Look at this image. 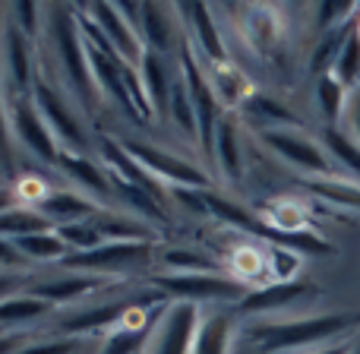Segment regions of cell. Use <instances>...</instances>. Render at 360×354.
Segmentation results:
<instances>
[{
	"label": "cell",
	"instance_id": "6da1fadb",
	"mask_svg": "<svg viewBox=\"0 0 360 354\" xmlns=\"http://www.w3.org/2000/svg\"><path fill=\"white\" fill-rule=\"evenodd\" d=\"M360 326V313H319V317L297 320H266L250 329V339L262 351H294V348H316L342 339Z\"/></svg>",
	"mask_w": 360,
	"mask_h": 354
},
{
	"label": "cell",
	"instance_id": "7a4b0ae2",
	"mask_svg": "<svg viewBox=\"0 0 360 354\" xmlns=\"http://www.w3.org/2000/svg\"><path fill=\"white\" fill-rule=\"evenodd\" d=\"M48 13H51V42H54L67 89L82 108L92 111L95 101H98V86H95L92 76V63H89L86 35L79 29V19L73 16L70 6H51Z\"/></svg>",
	"mask_w": 360,
	"mask_h": 354
},
{
	"label": "cell",
	"instance_id": "3957f363",
	"mask_svg": "<svg viewBox=\"0 0 360 354\" xmlns=\"http://www.w3.org/2000/svg\"><path fill=\"white\" fill-rule=\"evenodd\" d=\"M152 256V241H105L92 250L70 253L63 266L86 275H108V272H130L146 266Z\"/></svg>",
	"mask_w": 360,
	"mask_h": 354
},
{
	"label": "cell",
	"instance_id": "277c9868",
	"mask_svg": "<svg viewBox=\"0 0 360 354\" xmlns=\"http://www.w3.org/2000/svg\"><path fill=\"white\" fill-rule=\"evenodd\" d=\"M259 139L278 158H285L291 168L304 171V175H310V177L338 175V165L332 162L326 146L316 143L313 137H307L304 130H272V133H259Z\"/></svg>",
	"mask_w": 360,
	"mask_h": 354
},
{
	"label": "cell",
	"instance_id": "5b68a950",
	"mask_svg": "<svg viewBox=\"0 0 360 354\" xmlns=\"http://www.w3.org/2000/svg\"><path fill=\"white\" fill-rule=\"evenodd\" d=\"M6 108H10V130L32 156L44 158L48 165H57L60 162L63 152L57 149V137L51 133V127L44 124L41 111H38L35 99L32 95H6Z\"/></svg>",
	"mask_w": 360,
	"mask_h": 354
},
{
	"label": "cell",
	"instance_id": "8992f818",
	"mask_svg": "<svg viewBox=\"0 0 360 354\" xmlns=\"http://www.w3.org/2000/svg\"><path fill=\"white\" fill-rule=\"evenodd\" d=\"M199 326H202L199 304L177 301V304H171L168 310L162 313V320L155 323V332H152L146 354H193Z\"/></svg>",
	"mask_w": 360,
	"mask_h": 354
},
{
	"label": "cell",
	"instance_id": "52a82bcc",
	"mask_svg": "<svg viewBox=\"0 0 360 354\" xmlns=\"http://www.w3.org/2000/svg\"><path fill=\"white\" fill-rule=\"evenodd\" d=\"M124 149L130 152V156L136 158V162L143 165L152 177L171 184V190H177V187H190V190H212V177L205 175L202 168H196V165L184 162V158L171 156V152H165V149H158V146L130 139V143H124Z\"/></svg>",
	"mask_w": 360,
	"mask_h": 354
},
{
	"label": "cell",
	"instance_id": "ba28073f",
	"mask_svg": "<svg viewBox=\"0 0 360 354\" xmlns=\"http://www.w3.org/2000/svg\"><path fill=\"white\" fill-rule=\"evenodd\" d=\"M86 10L95 16V29H98L101 38L111 44L114 54H117L120 61H124L127 67H133V70L143 67V57H146V51L149 48H146L136 23H130L127 13L120 10V6H114V4H92V6H86Z\"/></svg>",
	"mask_w": 360,
	"mask_h": 354
},
{
	"label": "cell",
	"instance_id": "9c48e42d",
	"mask_svg": "<svg viewBox=\"0 0 360 354\" xmlns=\"http://www.w3.org/2000/svg\"><path fill=\"white\" fill-rule=\"evenodd\" d=\"M155 285L162 291L174 294L190 304H205V301H243L247 285L234 275H158Z\"/></svg>",
	"mask_w": 360,
	"mask_h": 354
},
{
	"label": "cell",
	"instance_id": "30bf717a",
	"mask_svg": "<svg viewBox=\"0 0 360 354\" xmlns=\"http://www.w3.org/2000/svg\"><path fill=\"white\" fill-rule=\"evenodd\" d=\"M180 70H184V82L190 89L193 108H196V127H199V146L205 152H212V143H215V127L218 120L224 118V108L218 101V95L212 92L209 76L199 70V63L193 61V54L186 48H180Z\"/></svg>",
	"mask_w": 360,
	"mask_h": 354
},
{
	"label": "cell",
	"instance_id": "8fae6325",
	"mask_svg": "<svg viewBox=\"0 0 360 354\" xmlns=\"http://www.w3.org/2000/svg\"><path fill=\"white\" fill-rule=\"evenodd\" d=\"M32 99H35L38 111H41L44 124L51 127V133L57 137V143H70L73 146V156H82L86 149V133H82L79 118L73 114L70 101L57 92L51 82H44L41 76H35V86H32Z\"/></svg>",
	"mask_w": 360,
	"mask_h": 354
},
{
	"label": "cell",
	"instance_id": "7c38bea8",
	"mask_svg": "<svg viewBox=\"0 0 360 354\" xmlns=\"http://www.w3.org/2000/svg\"><path fill=\"white\" fill-rule=\"evenodd\" d=\"M4 44V89L6 95H32L35 76H32V54H29V38L6 23V32L0 38Z\"/></svg>",
	"mask_w": 360,
	"mask_h": 354
},
{
	"label": "cell",
	"instance_id": "4fadbf2b",
	"mask_svg": "<svg viewBox=\"0 0 360 354\" xmlns=\"http://www.w3.org/2000/svg\"><path fill=\"white\" fill-rule=\"evenodd\" d=\"M133 13L139 16L136 29L143 35V42L149 44V51L155 54H171L177 44V6H165V4H139L133 6Z\"/></svg>",
	"mask_w": 360,
	"mask_h": 354
},
{
	"label": "cell",
	"instance_id": "5bb4252c",
	"mask_svg": "<svg viewBox=\"0 0 360 354\" xmlns=\"http://www.w3.org/2000/svg\"><path fill=\"white\" fill-rule=\"evenodd\" d=\"M35 209L41 212L44 218H51L57 228L92 222L101 212L98 206H95V199H89L86 193H76V190H44V196L35 203Z\"/></svg>",
	"mask_w": 360,
	"mask_h": 354
},
{
	"label": "cell",
	"instance_id": "9a60e30c",
	"mask_svg": "<svg viewBox=\"0 0 360 354\" xmlns=\"http://www.w3.org/2000/svg\"><path fill=\"white\" fill-rule=\"evenodd\" d=\"M313 294H316V288L307 285V282H285V285H269V288H259V291L247 294V298L237 304V310L240 313H262V317H269V313L291 310L294 304L313 298Z\"/></svg>",
	"mask_w": 360,
	"mask_h": 354
},
{
	"label": "cell",
	"instance_id": "2e32d148",
	"mask_svg": "<svg viewBox=\"0 0 360 354\" xmlns=\"http://www.w3.org/2000/svg\"><path fill=\"white\" fill-rule=\"evenodd\" d=\"M247 124L253 127L256 133H272V130H297L300 118L285 105V101L272 99V95L253 92L247 99V105L240 108Z\"/></svg>",
	"mask_w": 360,
	"mask_h": 354
},
{
	"label": "cell",
	"instance_id": "e0dca14e",
	"mask_svg": "<svg viewBox=\"0 0 360 354\" xmlns=\"http://www.w3.org/2000/svg\"><path fill=\"white\" fill-rule=\"evenodd\" d=\"M98 288H105V275H86V272H73V275H57L51 282H38V285H29V294L54 304H73V301H82L89 294H95Z\"/></svg>",
	"mask_w": 360,
	"mask_h": 354
},
{
	"label": "cell",
	"instance_id": "ac0fdd59",
	"mask_svg": "<svg viewBox=\"0 0 360 354\" xmlns=\"http://www.w3.org/2000/svg\"><path fill=\"white\" fill-rule=\"evenodd\" d=\"M139 76H143V82H146V92H149L155 118H168L171 92H174V82L180 76H174V70H171V63L165 61V54H155V51H146Z\"/></svg>",
	"mask_w": 360,
	"mask_h": 354
},
{
	"label": "cell",
	"instance_id": "d6986e66",
	"mask_svg": "<svg viewBox=\"0 0 360 354\" xmlns=\"http://www.w3.org/2000/svg\"><path fill=\"white\" fill-rule=\"evenodd\" d=\"M177 13L186 19L184 25L193 32V38H196V44L205 51L209 63H228V51H224L221 35H218V25H215V19H212V6L184 4V6H177Z\"/></svg>",
	"mask_w": 360,
	"mask_h": 354
},
{
	"label": "cell",
	"instance_id": "ffe728a7",
	"mask_svg": "<svg viewBox=\"0 0 360 354\" xmlns=\"http://www.w3.org/2000/svg\"><path fill=\"white\" fill-rule=\"evenodd\" d=\"M139 301V298H136ZM136 301H108V304H98V307H86L82 313L76 317L63 320L60 326V336L67 339H76L79 332H95V329H117L124 323L127 310H130Z\"/></svg>",
	"mask_w": 360,
	"mask_h": 354
},
{
	"label": "cell",
	"instance_id": "44dd1931",
	"mask_svg": "<svg viewBox=\"0 0 360 354\" xmlns=\"http://www.w3.org/2000/svg\"><path fill=\"white\" fill-rule=\"evenodd\" d=\"M240 13L247 16L243 23V32H247V42L253 44L259 54H272L281 42V19H278V10L275 6H262V4H253V6H240Z\"/></svg>",
	"mask_w": 360,
	"mask_h": 354
},
{
	"label": "cell",
	"instance_id": "7402d4cb",
	"mask_svg": "<svg viewBox=\"0 0 360 354\" xmlns=\"http://www.w3.org/2000/svg\"><path fill=\"white\" fill-rule=\"evenodd\" d=\"M212 152H215V162L221 168V175L228 180H240L243 177V149H240V127L231 114H224L215 127V143H212Z\"/></svg>",
	"mask_w": 360,
	"mask_h": 354
},
{
	"label": "cell",
	"instance_id": "603a6c76",
	"mask_svg": "<svg viewBox=\"0 0 360 354\" xmlns=\"http://www.w3.org/2000/svg\"><path fill=\"white\" fill-rule=\"evenodd\" d=\"M304 187L316 199H323V203L335 206V209H345V212H357V215H360V184H357V180L342 177V175L307 177Z\"/></svg>",
	"mask_w": 360,
	"mask_h": 354
},
{
	"label": "cell",
	"instance_id": "cb8c5ba5",
	"mask_svg": "<svg viewBox=\"0 0 360 354\" xmlns=\"http://www.w3.org/2000/svg\"><path fill=\"white\" fill-rule=\"evenodd\" d=\"M57 168H60L70 180L82 184L86 190L98 193L101 199H111V196H114V177H111V171L98 168L92 158H86V156H70V152H63L60 162H57Z\"/></svg>",
	"mask_w": 360,
	"mask_h": 354
},
{
	"label": "cell",
	"instance_id": "d4e9b609",
	"mask_svg": "<svg viewBox=\"0 0 360 354\" xmlns=\"http://www.w3.org/2000/svg\"><path fill=\"white\" fill-rule=\"evenodd\" d=\"M209 86L212 92L218 95L221 108H237V105H247V99L253 95V86H250L247 73L231 63H212V76H209Z\"/></svg>",
	"mask_w": 360,
	"mask_h": 354
},
{
	"label": "cell",
	"instance_id": "484cf974",
	"mask_svg": "<svg viewBox=\"0 0 360 354\" xmlns=\"http://www.w3.org/2000/svg\"><path fill=\"white\" fill-rule=\"evenodd\" d=\"M51 228H54V222L44 218L35 206H13V209L0 212V237L4 241H19V237L41 234Z\"/></svg>",
	"mask_w": 360,
	"mask_h": 354
},
{
	"label": "cell",
	"instance_id": "4316f807",
	"mask_svg": "<svg viewBox=\"0 0 360 354\" xmlns=\"http://www.w3.org/2000/svg\"><path fill=\"white\" fill-rule=\"evenodd\" d=\"M162 263L174 275H224L221 272V260H215V256H209L205 250H196V247H171V250H165Z\"/></svg>",
	"mask_w": 360,
	"mask_h": 354
},
{
	"label": "cell",
	"instance_id": "83f0119b",
	"mask_svg": "<svg viewBox=\"0 0 360 354\" xmlns=\"http://www.w3.org/2000/svg\"><path fill=\"white\" fill-rule=\"evenodd\" d=\"M16 250L25 256L29 263H63L73 250L67 247V241H63L57 231H41V234H29V237H19Z\"/></svg>",
	"mask_w": 360,
	"mask_h": 354
},
{
	"label": "cell",
	"instance_id": "f1b7e54d",
	"mask_svg": "<svg viewBox=\"0 0 360 354\" xmlns=\"http://www.w3.org/2000/svg\"><path fill=\"white\" fill-rule=\"evenodd\" d=\"M231 345H234V323L228 313H215L199 326L193 354H231Z\"/></svg>",
	"mask_w": 360,
	"mask_h": 354
},
{
	"label": "cell",
	"instance_id": "f546056e",
	"mask_svg": "<svg viewBox=\"0 0 360 354\" xmlns=\"http://www.w3.org/2000/svg\"><path fill=\"white\" fill-rule=\"evenodd\" d=\"M316 101L323 118L329 120V127H335L338 120L348 114V101H351V89L338 80L335 73H323L316 82Z\"/></svg>",
	"mask_w": 360,
	"mask_h": 354
},
{
	"label": "cell",
	"instance_id": "4dcf8cb0",
	"mask_svg": "<svg viewBox=\"0 0 360 354\" xmlns=\"http://www.w3.org/2000/svg\"><path fill=\"white\" fill-rule=\"evenodd\" d=\"M51 310L48 301L35 298L29 291H19L13 298L0 301V326H29L35 320H41Z\"/></svg>",
	"mask_w": 360,
	"mask_h": 354
},
{
	"label": "cell",
	"instance_id": "1f68e13d",
	"mask_svg": "<svg viewBox=\"0 0 360 354\" xmlns=\"http://www.w3.org/2000/svg\"><path fill=\"white\" fill-rule=\"evenodd\" d=\"M323 146H326V152L332 156V162L338 165V171H348L351 180H357L360 184V146L354 143V139H351L348 133L335 130V127H326Z\"/></svg>",
	"mask_w": 360,
	"mask_h": 354
},
{
	"label": "cell",
	"instance_id": "d6a6232c",
	"mask_svg": "<svg viewBox=\"0 0 360 354\" xmlns=\"http://www.w3.org/2000/svg\"><path fill=\"white\" fill-rule=\"evenodd\" d=\"M332 73H335L351 92L360 86V29H357V23L351 25L348 38H345L342 51H338V61H335V67H332Z\"/></svg>",
	"mask_w": 360,
	"mask_h": 354
},
{
	"label": "cell",
	"instance_id": "836d02e7",
	"mask_svg": "<svg viewBox=\"0 0 360 354\" xmlns=\"http://www.w3.org/2000/svg\"><path fill=\"white\" fill-rule=\"evenodd\" d=\"M168 118L177 124V130L184 137H193L199 139V127H196V108H193V99H190V89H186L184 76L174 82V92H171V105H168Z\"/></svg>",
	"mask_w": 360,
	"mask_h": 354
},
{
	"label": "cell",
	"instance_id": "e575fe53",
	"mask_svg": "<svg viewBox=\"0 0 360 354\" xmlns=\"http://www.w3.org/2000/svg\"><path fill=\"white\" fill-rule=\"evenodd\" d=\"M266 266L269 275H272V285H285V282H297L294 275L300 272V253L285 247H266Z\"/></svg>",
	"mask_w": 360,
	"mask_h": 354
},
{
	"label": "cell",
	"instance_id": "d590c367",
	"mask_svg": "<svg viewBox=\"0 0 360 354\" xmlns=\"http://www.w3.org/2000/svg\"><path fill=\"white\" fill-rule=\"evenodd\" d=\"M231 272H234V279L243 282V285H247V279H259V275L269 272L266 253H259L256 247H237L234 256H231Z\"/></svg>",
	"mask_w": 360,
	"mask_h": 354
},
{
	"label": "cell",
	"instance_id": "8d00e7d4",
	"mask_svg": "<svg viewBox=\"0 0 360 354\" xmlns=\"http://www.w3.org/2000/svg\"><path fill=\"white\" fill-rule=\"evenodd\" d=\"M13 10V16H16V29L22 32L25 38H35L38 35V16H41V6L38 4H16V6H10Z\"/></svg>",
	"mask_w": 360,
	"mask_h": 354
},
{
	"label": "cell",
	"instance_id": "74e56055",
	"mask_svg": "<svg viewBox=\"0 0 360 354\" xmlns=\"http://www.w3.org/2000/svg\"><path fill=\"white\" fill-rule=\"evenodd\" d=\"M79 345H82V339L57 336V339H51V342H41V345H25L19 354H76Z\"/></svg>",
	"mask_w": 360,
	"mask_h": 354
},
{
	"label": "cell",
	"instance_id": "f35d334b",
	"mask_svg": "<svg viewBox=\"0 0 360 354\" xmlns=\"http://www.w3.org/2000/svg\"><path fill=\"white\" fill-rule=\"evenodd\" d=\"M357 10L360 6H354V4H323V6H316L319 25L332 29V25H338V23H348V16H354Z\"/></svg>",
	"mask_w": 360,
	"mask_h": 354
},
{
	"label": "cell",
	"instance_id": "ab89813d",
	"mask_svg": "<svg viewBox=\"0 0 360 354\" xmlns=\"http://www.w3.org/2000/svg\"><path fill=\"white\" fill-rule=\"evenodd\" d=\"M6 89H4V76H0V158L4 162H10V108H6L4 101Z\"/></svg>",
	"mask_w": 360,
	"mask_h": 354
},
{
	"label": "cell",
	"instance_id": "60d3db41",
	"mask_svg": "<svg viewBox=\"0 0 360 354\" xmlns=\"http://www.w3.org/2000/svg\"><path fill=\"white\" fill-rule=\"evenodd\" d=\"M25 263H29V260H25V256L16 250V244H13V241H4V237H0V266L10 269V272H16V269H22Z\"/></svg>",
	"mask_w": 360,
	"mask_h": 354
},
{
	"label": "cell",
	"instance_id": "b9f144b4",
	"mask_svg": "<svg viewBox=\"0 0 360 354\" xmlns=\"http://www.w3.org/2000/svg\"><path fill=\"white\" fill-rule=\"evenodd\" d=\"M25 285H29V279H25V275H19V272L0 275V301H6V298H13V294H19Z\"/></svg>",
	"mask_w": 360,
	"mask_h": 354
},
{
	"label": "cell",
	"instance_id": "7bdbcfd3",
	"mask_svg": "<svg viewBox=\"0 0 360 354\" xmlns=\"http://www.w3.org/2000/svg\"><path fill=\"white\" fill-rule=\"evenodd\" d=\"M348 124H351V139L360 146V86L351 92V101H348Z\"/></svg>",
	"mask_w": 360,
	"mask_h": 354
},
{
	"label": "cell",
	"instance_id": "ee69618b",
	"mask_svg": "<svg viewBox=\"0 0 360 354\" xmlns=\"http://www.w3.org/2000/svg\"><path fill=\"white\" fill-rule=\"evenodd\" d=\"M22 348H25V336H19V332L0 336V354H19Z\"/></svg>",
	"mask_w": 360,
	"mask_h": 354
},
{
	"label": "cell",
	"instance_id": "f6af8a7d",
	"mask_svg": "<svg viewBox=\"0 0 360 354\" xmlns=\"http://www.w3.org/2000/svg\"><path fill=\"white\" fill-rule=\"evenodd\" d=\"M354 348V339H348V342H335V345H326V348L313 351V354H351Z\"/></svg>",
	"mask_w": 360,
	"mask_h": 354
},
{
	"label": "cell",
	"instance_id": "bcb514c9",
	"mask_svg": "<svg viewBox=\"0 0 360 354\" xmlns=\"http://www.w3.org/2000/svg\"><path fill=\"white\" fill-rule=\"evenodd\" d=\"M13 206H16V193L6 190V187H0V212L13 209Z\"/></svg>",
	"mask_w": 360,
	"mask_h": 354
},
{
	"label": "cell",
	"instance_id": "7dc6e473",
	"mask_svg": "<svg viewBox=\"0 0 360 354\" xmlns=\"http://www.w3.org/2000/svg\"><path fill=\"white\" fill-rule=\"evenodd\" d=\"M351 354H360V339H354V348H351Z\"/></svg>",
	"mask_w": 360,
	"mask_h": 354
},
{
	"label": "cell",
	"instance_id": "c3c4849f",
	"mask_svg": "<svg viewBox=\"0 0 360 354\" xmlns=\"http://www.w3.org/2000/svg\"><path fill=\"white\" fill-rule=\"evenodd\" d=\"M357 29H360V19H357Z\"/></svg>",
	"mask_w": 360,
	"mask_h": 354
}]
</instances>
